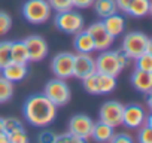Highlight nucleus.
Wrapping results in <instances>:
<instances>
[{"label":"nucleus","instance_id":"nucleus-21","mask_svg":"<svg viewBox=\"0 0 152 143\" xmlns=\"http://www.w3.org/2000/svg\"><path fill=\"white\" fill-rule=\"evenodd\" d=\"M94 11L96 14L100 17V18H106L115 12H118V8H116V3L115 0H94Z\"/></svg>","mask_w":152,"mask_h":143},{"label":"nucleus","instance_id":"nucleus-5","mask_svg":"<svg viewBox=\"0 0 152 143\" xmlns=\"http://www.w3.org/2000/svg\"><path fill=\"white\" fill-rule=\"evenodd\" d=\"M43 94L57 107L66 106L70 101V88L66 84V81L64 79H60V78H55V79L48 81V84L45 85Z\"/></svg>","mask_w":152,"mask_h":143},{"label":"nucleus","instance_id":"nucleus-11","mask_svg":"<svg viewBox=\"0 0 152 143\" xmlns=\"http://www.w3.org/2000/svg\"><path fill=\"white\" fill-rule=\"evenodd\" d=\"M24 43L28 51V60L33 63H39L46 58L48 55V43L42 36L33 34L24 39Z\"/></svg>","mask_w":152,"mask_h":143},{"label":"nucleus","instance_id":"nucleus-19","mask_svg":"<svg viewBox=\"0 0 152 143\" xmlns=\"http://www.w3.org/2000/svg\"><path fill=\"white\" fill-rule=\"evenodd\" d=\"M113 127H110L109 124L103 122V121H99V122H94L93 125V131H91V137L96 140V142H100V143H104V142H110L112 136H113Z\"/></svg>","mask_w":152,"mask_h":143},{"label":"nucleus","instance_id":"nucleus-31","mask_svg":"<svg viewBox=\"0 0 152 143\" xmlns=\"http://www.w3.org/2000/svg\"><path fill=\"white\" fill-rule=\"evenodd\" d=\"M84 140L78 136L72 134L70 131L69 133H63V134H57L55 137V143H82Z\"/></svg>","mask_w":152,"mask_h":143},{"label":"nucleus","instance_id":"nucleus-20","mask_svg":"<svg viewBox=\"0 0 152 143\" xmlns=\"http://www.w3.org/2000/svg\"><path fill=\"white\" fill-rule=\"evenodd\" d=\"M11 61L20 63V64H27L28 60V51L24 43V40H15L11 42Z\"/></svg>","mask_w":152,"mask_h":143},{"label":"nucleus","instance_id":"nucleus-2","mask_svg":"<svg viewBox=\"0 0 152 143\" xmlns=\"http://www.w3.org/2000/svg\"><path fill=\"white\" fill-rule=\"evenodd\" d=\"M121 49L128 58L136 60L145 52H152V42L142 31H130L124 36Z\"/></svg>","mask_w":152,"mask_h":143},{"label":"nucleus","instance_id":"nucleus-12","mask_svg":"<svg viewBox=\"0 0 152 143\" xmlns=\"http://www.w3.org/2000/svg\"><path fill=\"white\" fill-rule=\"evenodd\" d=\"M96 72V60L90 54L78 52L73 61V76L78 79H84Z\"/></svg>","mask_w":152,"mask_h":143},{"label":"nucleus","instance_id":"nucleus-14","mask_svg":"<svg viewBox=\"0 0 152 143\" xmlns=\"http://www.w3.org/2000/svg\"><path fill=\"white\" fill-rule=\"evenodd\" d=\"M131 85L136 91L149 94L152 91V72H143V70H134L130 78Z\"/></svg>","mask_w":152,"mask_h":143},{"label":"nucleus","instance_id":"nucleus-27","mask_svg":"<svg viewBox=\"0 0 152 143\" xmlns=\"http://www.w3.org/2000/svg\"><path fill=\"white\" fill-rule=\"evenodd\" d=\"M84 82V88L88 94H93V96H99V88H97V72L91 73L90 76L84 78L82 79Z\"/></svg>","mask_w":152,"mask_h":143},{"label":"nucleus","instance_id":"nucleus-25","mask_svg":"<svg viewBox=\"0 0 152 143\" xmlns=\"http://www.w3.org/2000/svg\"><path fill=\"white\" fill-rule=\"evenodd\" d=\"M136 69L143 72H152V52H145L136 58Z\"/></svg>","mask_w":152,"mask_h":143},{"label":"nucleus","instance_id":"nucleus-33","mask_svg":"<svg viewBox=\"0 0 152 143\" xmlns=\"http://www.w3.org/2000/svg\"><path fill=\"white\" fill-rule=\"evenodd\" d=\"M55 137H57V134H55L54 131L45 130V131L39 133L37 142H39V143H55Z\"/></svg>","mask_w":152,"mask_h":143},{"label":"nucleus","instance_id":"nucleus-36","mask_svg":"<svg viewBox=\"0 0 152 143\" xmlns=\"http://www.w3.org/2000/svg\"><path fill=\"white\" fill-rule=\"evenodd\" d=\"M116 57H118V61H119L121 67H122V69H125V67L128 66V60H130V58L122 52V49H118V51H116Z\"/></svg>","mask_w":152,"mask_h":143},{"label":"nucleus","instance_id":"nucleus-30","mask_svg":"<svg viewBox=\"0 0 152 143\" xmlns=\"http://www.w3.org/2000/svg\"><path fill=\"white\" fill-rule=\"evenodd\" d=\"M48 3L51 9L55 12H63V11H69L73 8L72 0H48Z\"/></svg>","mask_w":152,"mask_h":143},{"label":"nucleus","instance_id":"nucleus-1","mask_svg":"<svg viewBox=\"0 0 152 143\" xmlns=\"http://www.w3.org/2000/svg\"><path fill=\"white\" fill-rule=\"evenodd\" d=\"M24 119L33 127H48L57 116V106L45 94H33L23 104Z\"/></svg>","mask_w":152,"mask_h":143},{"label":"nucleus","instance_id":"nucleus-9","mask_svg":"<svg viewBox=\"0 0 152 143\" xmlns=\"http://www.w3.org/2000/svg\"><path fill=\"white\" fill-rule=\"evenodd\" d=\"M93 125L94 121L84 113H78L70 118L69 121V131L75 136L81 137L84 142H87L91 137V131H93Z\"/></svg>","mask_w":152,"mask_h":143},{"label":"nucleus","instance_id":"nucleus-6","mask_svg":"<svg viewBox=\"0 0 152 143\" xmlns=\"http://www.w3.org/2000/svg\"><path fill=\"white\" fill-rule=\"evenodd\" d=\"M121 70H122V67H121V64L118 61L116 51L104 49L96 58V72H99V73H106V75L118 76L121 73Z\"/></svg>","mask_w":152,"mask_h":143},{"label":"nucleus","instance_id":"nucleus-28","mask_svg":"<svg viewBox=\"0 0 152 143\" xmlns=\"http://www.w3.org/2000/svg\"><path fill=\"white\" fill-rule=\"evenodd\" d=\"M11 61V42L2 40L0 42V69H3Z\"/></svg>","mask_w":152,"mask_h":143},{"label":"nucleus","instance_id":"nucleus-37","mask_svg":"<svg viewBox=\"0 0 152 143\" xmlns=\"http://www.w3.org/2000/svg\"><path fill=\"white\" fill-rule=\"evenodd\" d=\"M130 2H131V0H115L116 8H118L119 11H122V12H125V9H127V6L130 5Z\"/></svg>","mask_w":152,"mask_h":143},{"label":"nucleus","instance_id":"nucleus-7","mask_svg":"<svg viewBox=\"0 0 152 143\" xmlns=\"http://www.w3.org/2000/svg\"><path fill=\"white\" fill-rule=\"evenodd\" d=\"M73 61L75 54L72 52H60L52 58L51 70L55 75V78L60 79H69L73 76Z\"/></svg>","mask_w":152,"mask_h":143},{"label":"nucleus","instance_id":"nucleus-18","mask_svg":"<svg viewBox=\"0 0 152 143\" xmlns=\"http://www.w3.org/2000/svg\"><path fill=\"white\" fill-rule=\"evenodd\" d=\"M151 11H152L151 0H131L125 9V14H128L133 18H143L149 15Z\"/></svg>","mask_w":152,"mask_h":143},{"label":"nucleus","instance_id":"nucleus-34","mask_svg":"<svg viewBox=\"0 0 152 143\" xmlns=\"http://www.w3.org/2000/svg\"><path fill=\"white\" fill-rule=\"evenodd\" d=\"M110 142H113V143H131V142H133V139H131V136H130V134L118 133V134H113V136H112Z\"/></svg>","mask_w":152,"mask_h":143},{"label":"nucleus","instance_id":"nucleus-15","mask_svg":"<svg viewBox=\"0 0 152 143\" xmlns=\"http://www.w3.org/2000/svg\"><path fill=\"white\" fill-rule=\"evenodd\" d=\"M0 70H2V76L6 78L8 81H11L12 84L26 79V76L28 73L27 64H20V63H14V61H9L3 69H0Z\"/></svg>","mask_w":152,"mask_h":143},{"label":"nucleus","instance_id":"nucleus-13","mask_svg":"<svg viewBox=\"0 0 152 143\" xmlns=\"http://www.w3.org/2000/svg\"><path fill=\"white\" fill-rule=\"evenodd\" d=\"M146 119V112L140 104H128L124 106V112H122V125H125L127 128L136 130L140 125H143Z\"/></svg>","mask_w":152,"mask_h":143},{"label":"nucleus","instance_id":"nucleus-23","mask_svg":"<svg viewBox=\"0 0 152 143\" xmlns=\"http://www.w3.org/2000/svg\"><path fill=\"white\" fill-rule=\"evenodd\" d=\"M152 116L146 115V119L143 122V125L139 127V133H137V140L140 143H152Z\"/></svg>","mask_w":152,"mask_h":143},{"label":"nucleus","instance_id":"nucleus-3","mask_svg":"<svg viewBox=\"0 0 152 143\" xmlns=\"http://www.w3.org/2000/svg\"><path fill=\"white\" fill-rule=\"evenodd\" d=\"M23 17L30 24H43L51 18V6L48 0H27L23 5Z\"/></svg>","mask_w":152,"mask_h":143},{"label":"nucleus","instance_id":"nucleus-39","mask_svg":"<svg viewBox=\"0 0 152 143\" xmlns=\"http://www.w3.org/2000/svg\"><path fill=\"white\" fill-rule=\"evenodd\" d=\"M0 131H3V118H0Z\"/></svg>","mask_w":152,"mask_h":143},{"label":"nucleus","instance_id":"nucleus-26","mask_svg":"<svg viewBox=\"0 0 152 143\" xmlns=\"http://www.w3.org/2000/svg\"><path fill=\"white\" fill-rule=\"evenodd\" d=\"M20 130H24V125L20 119L17 118H3V131L9 136L15 131H20Z\"/></svg>","mask_w":152,"mask_h":143},{"label":"nucleus","instance_id":"nucleus-16","mask_svg":"<svg viewBox=\"0 0 152 143\" xmlns=\"http://www.w3.org/2000/svg\"><path fill=\"white\" fill-rule=\"evenodd\" d=\"M73 46L76 52H82V54H91L93 51H96L94 48V40L90 36V33L87 30H81L75 34L73 39Z\"/></svg>","mask_w":152,"mask_h":143},{"label":"nucleus","instance_id":"nucleus-24","mask_svg":"<svg viewBox=\"0 0 152 143\" xmlns=\"http://www.w3.org/2000/svg\"><path fill=\"white\" fill-rule=\"evenodd\" d=\"M12 96H14V84L6 78L0 76V104L9 101Z\"/></svg>","mask_w":152,"mask_h":143},{"label":"nucleus","instance_id":"nucleus-4","mask_svg":"<svg viewBox=\"0 0 152 143\" xmlns=\"http://www.w3.org/2000/svg\"><path fill=\"white\" fill-rule=\"evenodd\" d=\"M54 24L60 31L66 34H76L78 31L84 30V17L79 12L69 9V11L57 12L54 18Z\"/></svg>","mask_w":152,"mask_h":143},{"label":"nucleus","instance_id":"nucleus-10","mask_svg":"<svg viewBox=\"0 0 152 143\" xmlns=\"http://www.w3.org/2000/svg\"><path fill=\"white\" fill-rule=\"evenodd\" d=\"M87 31L90 33V36L93 37L94 40V48L96 51H104V49H109L113 42H115V37L109 34V31L104 28L103 23L102 21H97V23H93Z\"/></svg>","mask_w":152,"mask_h":143},{"label":"nucleus","instance_id":"nucleus-38","mask_svg":"<svg viewBox=\"0 0 152 143\" xmlns=\"http://www.w3.org/2000/svg\"><path fill=\"white\" fill-rule=\"evenodd\" d=\"M0 143H9V136L5 131H0Z\"/></svg>","mask_w":152,"mask_h":143},{"label":"nucleus","instance_id":"nucleus-22","mask_svg":"<svg viewBox=\"0 0 152 143\" xmlns=\"http://www.w3.org/2000/svg\"><path fill=\"white\" fill-rule=\"evenodd\" d=\"M97 88L99 94H109L116 88V76L99 73L97 72Z\"/></svg>","mask_w":152,"mask_h":143},{"label":"nucleus","instance_id":"nucleus-32","mask_svg":"<svg viewBox=\"0 0 152 143\" xmlns=\"http://www.w3.org/2000/svg\"><path fill=\"white\" fill-rule=\"evenodd\" d=\"M28 140L30 139L26 134V130H20V131H15V133L9 134V142L11 143H27Z\"/></svg>","mask_w":152,"mask_h":143},{"label":"nucleus","instance_id":"nucleus-29","mask_svg":"<svg viewBox=\"0 0 152 143\" xmlns=\"http://www.w3.org/2000/svg\"><path fill=\"white\" fill-rule=\"evenodd\" d=\"M12 28V18L9 14L0 11V36H5Z\"/></svg>","mask_w":152,"mask_h":143},{"label":"nucleus","instance_id":"nucleus-35","mask_svg":"<svg viewBox=\"0 0 152 143\" xmlns=\"http://www.w3.org/2000/svg\"><path fill=\"white\" fill-rule=\"evenodd\" d=\"M94 0H72V5L76 9H87L90 6H93Z\"/></svg>","mask_w":152,"mask_h":143},{"label":"nucleus","instance_id":"nucleus-8","mask_svg":"<svg viewBox=\"0 0 152 143\" xmlns=\"http://www.w3.org/2000/svg\"><path fill=\"white\" fill-rule=\"evenodd\" d=\"M122 112H124V104L116 101V100H109L104 101L100 107V121L109 124L110 127H118L122 124Z\"/></svg>","mask_w":152,"mask_h":143},{"label":"nucleus","instance_id":"nucleus-17","mask_svg":"<svg viewBox=\"0 0 152 143\" xmlns=\"http://www.w3.org/2000/svg\"><path fill=\"white\" fill-rule=\"evenodd\" d=\"M102 23H103L104 28L109 31V34L113 36V37L122 34V31L125 28V20H124V17L119 15V14H116V12L112 14V15H109V17H106V18H103Z\"/></svg>","mask_w":152,"mask_h":143}]
</instances>
